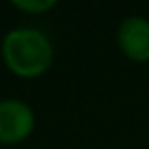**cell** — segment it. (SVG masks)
I'll list each match as a JSON object with an SVG mask.
<instances>
[{"label":"cell","mask_w":149,"mask_h":149,"mask_svg":"<svg viewBox=\"0 0 149 149\" xmlns=\"http://www.w3.org/2000/svg\"><path fill=\"white\" fill-rule=\"evenodd\" d=\"M17 8L25 10V13H33V15H39V13H47L49 8L55 6V0H17L15 2Z\"/></svg>","instance_id":"obj_4"},{"label":"cell","mask_w":149,"mask_h":149,"mask_svg":"<svg viewBox=\"0 0 149 149\" xmlns=\"http://www.w3.org/2000/svg\"><path fill=\"white\" fill-rule=\"evenodd\" d=\"M2 57L13 74L21 78H37L49 70L53 61V47L45 33L21 27L13 29L4 37Z\"/></svg>","instance_id":"obj_1"},{"label":"cell","mask_w":149,"mask_h":149,"mask_svg":"<svg viewBox=\"0 0 149 149\" xmlns=\"http://www.w3.org/2000/svg\"><path fill=\"white\" fill-rule=\"evenodd\" d=\"M116 45L131 61H149V19L141 15H131L123 19L116 29Z\"/></svg>","instance_id":"obj_2"},{"label":"cell","mask_w":149,"mask_h":149,"mask_svg":"<svg viewBox=\"0 0 149 149\" xmlns=\"http://www.w3.org/2000/svg\"><path fill=\"white\" fill-rule=\"evenodd\" d=\"M35 129V114L21 100H0V143H19Z\"/></svg>","instance_id":"obj_3"}]
</instances>
